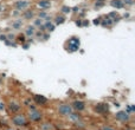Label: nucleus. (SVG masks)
Segmentation results:
<instances>
[{"label": "nucleus", "instance_id": "f257e3e1", "mask_svg": "<svg viewBox=\"0 0 135 130\" xmlns=\"http://www.w3.org/2000/svg\"><path fill=\"white\" fill-rule=\"evenodd\" d=\"M12 122L17 127H25L27 124L26 118H25L24 115H15V116H13L12 117Z\"/></svg>", "mask_w": 135, "mask_h": 130}, {"label": "nucleus", "instance_id": "f03ea898", "mask_svg": "<svg viewBox=\"0 0 135 130\" xmlns=\"http://www.w3.org/2000/svg\"><path fill=\"white\" fill-rule=\"evenodd\" d=\"M58 112L62 116H69L72 112V106L70 104H61L58 106Z\"/></svg>", "mask_w": 135, "mask_h": 130}, {"label": "nucleus", "instance_id": "7ed1b4c3", "mask_svg": "<svg viewBox=\"0 0 135 130\" xmlns=\"http://www.w3.org/2000/svg\"><path fill=\"white\" fill-rule=\"evenodd\" d=\"M14 6H15V8H17L18 11H23V10H26L27 7L30 6V1H26V0H18V1H15Z\"/></svg>", "mask_w": 135, "mask_h": 130}, {"label": "nucleus", "instance_id": "20e7f679", "mask_svg": "<svg viewBox=\"0 0 135 130\" xmlns=\"http://www.w3.org/2000/svg\"><path fill=\"white\" fill-rule=\"evenodd\" d=\"M108 110H109L108 104H104V103H100V104H97L95 106V111L97 114H106V112H108Z\"/></svg>", "mask_w": 135, "mask_h": 130}, {"label": "nucleus", "instance_id": "39448f33", "mask_svg": "<svg viewBox=\"0 0 135 130\" xmlns=\"http://www.w3.org/2000/svg\"><path fill=\"white\" fill-rule=\"evenodd\" d=\"M33 101L37 103L38 105H45V104L49 102V99H47L45 96H43V95H34Z\"/></svg>", "mask_w": 135, "mask_h": 130}, {"label": "nucleus", "instance_id": "423d86ee", "mask_svg": "<svg viewBox=\"0 0 135 130\" xmlns=\"http://www.w3.org/2000/svg\"><path fill=\"white\" fill-rule=\"evenodd\" d=\"M41 117H43V115H41V112H39L38 110H32V111L30 112V119L33 121V122L40 121Z\"/></svg>", "mask_w": 135, "mask_h": 130}, {"label": "nucleus", "instance_id": "0eeeda50", "mask_svg": "<svg viewBox=\"0 0 135 130\" xmlns=\"http://www.w3.org/2000/svg\"><path fill=\"white\" fill-rule=\"evenodd\" d=\"M115 117L119 119V121H121V122H127L129 119V114L128 112H126V111H119Z\"/></svg>", "mask_w": 135, "mask_h": 130}, {"label": "nucleus", "instance_id": "6e6552de", "mask_svg": "<svg viewBox=\"0 0 135 130\" xmlns=\"http://www.w3.org/2000/svg\"><path fill=\"white\" fill-rule=\"evenodd\" d=\"M72 109H75L76 111H82L85 109V103L83 101H75L72 103Z\"/></svg>", "mask_w": 135, "mask_h": 130}, {"label": "nucleus", "instance_id": "1a4fd4ad", "mask_svg": "<svg viewBox=\"0 0 135 130\" xmlns=\"http://www.w3.org/2000/svg\"><path fill=\"white\" fill-rule=\"evenodd\" d=\"M110 5L115 8H117V10H121L124 7V4H123V1L122 0H111L110 1Z\"/></svg>", "mask_w": 135, "mask_h": 130}, {"label": "nucleus", "instance_id": "9d476101", "mask_svg": "<svg viewBox=\"0 0 135 130\" xmlns=\"http://www.w3.org/2000/svg\"><path fill=\"white\" fill-rule=\"evenodd\" d=\"M102 26H104V27H108V26H111V25H114V21L111 18H109V17H106L104 18V20H101V24Z\"/></svg>", "mask_w": 135, "mask_h": 130}, {"label": "nucleus", "instance_id": "9b49d317", "mask_svg": "<svg viewBox=\"0 0 135 130\" xmlns=\"http://www.w3.org/2000/svg\"><path fill=\"white\" fill-rule=\"evenodd\" d=\"M38 6L40 8H49L51 6V1L50 0H39L38 1Z\"/></svg>", "mask_w": 135, "mask_h": 130}, {"label": "nucleus", "instance_id": "f8f14e48", "mask_svg": "<svg viewBox=\"0 0 135 130\" xmlns=\"http://www.w3.org/2000/svg\"><path fill=\"white\" fill-rule=\"evenodd\" d=\"M20 108H21V105H19L18 103H13V102L10 103V110L12 112H18L20 110Z\"/></svg>", "mask_w": 135, "mask_h": 130}, {"label": "nucleus", "instance_id": "ddd939ff", "mask_svg": "<svg viewBox=\"0 0 135 130\" xmlns=\"http://www.w3.org/2000/svg\"><path fill=\"white\" fill-rule=\"evenodd\" d=\"M44 26H45V30H46L47 32H54V28H56V25L52 24L51 21H46V23L44 24Z\"/></svg>", "mask_w": 135, "mask_h": 130}, {"label": "nucleus", "instance_id": "4468645a", "mask_svg": "<svg viewBox=\"0 0 135 130\" xmlns=\"http://www.w3.org/2000/svg\"><path fill=\"white\" fill-rule=\"evenodd\" d=\"M68 117H69L72 122H75V123H76V122H78V121L81 119V115H78V114H76V112H71V114H70Z\"/></svg>", "mask_w": 135, "mask_h": 130}, {"label": "nucleus", "instance_id": "2eb2a0df", "mask_svg": "<svg viewBox=\"0 0 135 130\" xmlns=\"http://www.w3.org/2000/svg\"><path fill=\"white\" fill-rule=\"evenodd\" d=\"M34 33H36L34 26H27L26 30H25V34H26V35H28V37H32Z\"/></svg>", "mask_w": 135, "mask_h": 130}, {"label": "nucleus", "instance_id": "dca6fc26", "mask_svg": "<svg viewBox=\"0 0 135 130\" xmlns=\"http://www.w3.org/2000/svg\"><path fill=\"white\" fill-rule=\"evenodd\" d=\"M21 25H23V20H21V19H17L15 21L12 23V27H13L14 30H19V28L21 27Z\"/></svg>", "mask_w": 135, "mask_h": 130}, {"label": "nucleus", "instance_id": "f3484780", "mask_svg": "<svg viewBox=\"0 0 135 130\" xmlns=\"http://www.w3.org/2000/svg\"><path fill=\"white\" fill-rule=\"evenodd\" d=\"M65 21V17L64 15H57L56 18H54V24L56 25H61Z\"/></svg>", "mask_w": 135, "mask_h": 130}, {"label": "nucleus", "instance_id": "a211bd4d", "mask_svg": "<svg viewBox=\"0 0 135 130\" xmlns=\"http://www.w3.org/2000/svg\"><path fill=\"white\" fill-rule=\"evenodd\" d=\"M78 47H80V45L69 43V47H68V50H69L70 52H76V51H78Z\"/></svg>", "mask_w": 135, "mask_h": 130}, {"label": "nucleus", "instance_id": "6ab92c4d", "mask_svg": "<svg viewBox=\"0 0 135 130\" xmlns=\"http://www.w3.org/2000/svg\"><path fill=\"white\" fill-rule=\"evenodd\" d=\"M33 17H34V13L32 11H25V13H24V18L25 19H31Z\"/></svg>", "mask_w": 135, "mask_h": 130}, {"label": "nucleus", "instance_id": "aec40b11", "mask_svg": "<svg viewBox=\"0 0 135 130\" xmlns=\"http://www.w3.org/2000/svg\"><path fill=\"white\" fill-rule=\"evenodd\" d=\"M69 43H72V44H77V45H80V38L78 37H71L70 39H69Z\"/></svg>", "mask_w": 135, "mask_h": 130}, {"label": "nucleus", "instance_id": "412c9836", "mask_svg": "<svg viewBox=\"0 0 135 130\" xmlns=\"http://www.w3.org/2000/svg\"><path fill=\"white\" fill-rule=\"evenodd\" d=\"M62 12H63L64 14L70 13V12H71V7H69V6H62Z\"/></svg>", "mask_w": 135, "mask_h": 130}, {"label": "nucleus", "instance_id": "4be33fe9", "mask_svg": "<svg viewBox=\"0 0 135 130\" xmlns=\"http://www.w3.org/2000/svg\"><path fill=\"white\" fill-rule=\"evenodd\" d=\"M17 40L19 41V43H21V44H24V43L26 41V39H25V35H24V34H19V35L17 37Z\"/></svg>", "mask_w": 135, "mask_h": 130}, {"label": "nucleus", "instance_id": "5701e85b", "mask_svg": "<svg viewBox=\"0 0 135 130\" xmlns=\"http://www.w3.org/2000/svg\"><path fill=\"white\" fill-rule=\"evenodd\" d=\"M40 129H41V130H50V129H51V124H50V123H44V124H41Z\"/></svg>", "mask_w": 135, "mask_h": 130}, {"label": "nucleus", "instance_id": "b1692460", "mask_svg": "<svg viewBox=\"0 0 135 130\" xmlns=\"http://www.w3.org/2000/svg\"><path fill=\"white\" fill-rule=\"evenodd\" d=\"M107 17H109V18H111V19H115V18H117V17H119V15H117V12H110V13L108 14V15H107Z\"/></svg>", "mask_w": 135, "mask_h": 130}, {"label": "nucleus", "instance_id": "393cba45", "mask_svg": "<svg viewBox=\"0 0 135 130\" xmlns=\"http://www.w3.org/2000/svg\"><path fill=\"white\" fill-rule=\"evenodd\" d=\"M34 25H36V26H40V25H43V19L37 18V19L34 20Z\"/></svg>", "mask_w": 135, "mask_h": 130}, {"label": "nucleus", "instance_id": "a878e982", "mask_svg": "<svg viewBox=\"0 0 135 130\" xmlns=\"http://www.w3.org/2000/svg\"><path fill=\"white\" fill-rule=\"evenodd\" d=\"M46 17H47L46 12H39V13H38V18H40V19H45Z\"/></svg>", "mask_w": 135, "mask_h": 130}, {"label": "nucleus", "instance_id": "bb28decb", "mask_svg": "<svg viewBox=\"0 0 135 130\" xmlns=\"http://www.w3.org/2000/svg\"><path fill=\"white\" fill-rule=\"evenodd\" d=\"M122 1H123V4H126V5H130V6L134 5V0H122Z\"/></svg>", "mask_w": 135, "mask_h": 130}, {"label": "nucleus", "instance_id": "cd10ccee", "mask_svg": "<svg viewBox=\"0 0 135 130\" xmlns=\"http://www.w3.org/2000/svg\"><path fill=\"white\" fill-rule=\"evenodd\" d=\"M87 26H89V21L87 19H83L82 20V27H87Z\"/></svg>", "mask_w": 135, "mask_h": 130}, {"label": "nucleus", "instance_id": "c85d7f7f", "mask_svg": "<svg viewBox=\"0 0 135 130\" xmlns=\"http://www.w3.org/2000/svg\"><path fill=\"white\" fill-rule=\"evenodd\" d=\"M40 38H43V40H49L50 39V34L49 33H45V34H41Z\"/></svg>", "mask_w": 135, "mask_h": 130}, {"label": "nucleus", "instance_id": "c756f323", "mask_svg": "<svg viewBox=\"0 0 135 130\" xmlns=\"http://www.w3.org/2000/svg\"><path fill=\"white\" fill-rule=\"evenodd\" d=\"M93 24H94V25H100V24H101V18L94 19V20H93Z\"/></svg>", "mask_w": 135, "mask_h": 130}, {"label": "nucleus", "instance_id": "7c9ffc66", "mask_svg": "<svg viewBox=\"0 0 135 130\" xmlns=\"http://www.w3.org/2000/svg\"><path fill=\"white\" fill-rule=\"evenodd\" d=\"M104 5V2H102V1H96V4H95V7H97V8H100Z\"/></svg>", "mask_w": 135, "mask_h": 130}, {"label": "nucleus", "instance_id": "2f4dec72", "mask_svg": "<svg viewBox=\"0 0 135 130\" xmlns=\"http://www.w3.org/2000/svg\"><path fill=\"white\" fill-rule=\"evenodd\" d=\"M71 11H72V12H75V13H78V12H80V7L75 6L74 8H71Z\"/></svg>", "mask_w": 135, "mask_h": 130}, {"label": "nucleus", "instance_id": "473e14b6", "mask_svg": "<svg viewBox=\"0 0 135 130\" xmlns=\"http://www.w3.org/2000/svg\"><path fill=\"white\" fill-rule=\"evenodd\" d=\"M28 47H30V44H28V43H24V44H23V48H24V50H28Z\"/></svg>", "mask_w": 135, "mask_h": 130}, {"label": "nucleus", "instance_id": "72a5a7b5", "mask_svg": "<svg viewBox=\"0 0 135 130\" xmlns=\"http://www.w3.org/2000/svg\"><path fill=\"white\" fill-rule=\"evenodd\" d=\"M0 40L5 41L6 40V35H5V34H0Z\"/></svg>", "mask_w": 135, "mask_h": 130}, {"label": "nucleus", "instance_id": "f704fd0d", "mask_svg": "<svg viewBox=\"0 0 135 130\" xmlns=\"http://www.w3.org/2000/svg\"><path fill=\"white\" fill-rule=\"evenodd\" d=\"M76 25H77V26H80V27H82V20H81V19H78V20L76 21Z\"/></svg>", "mask_w": 135, "mask_h": 130}, {"label": "nucleus", "instance_id": "c9c22d12", "mask_svg": "<svg viewBox=\"0 0 135 130\" xmlns=\"http://www.w3.org/2000/svg\"><path fill=\"white\" fill-rule=\"evenodd\" d=\"M103 130H114V129H113V128H110V127H104Z\"/></svg>", "mask_w": 135, "mask_h": 130}, {"label": "nucleus", "instance_id": "e433bc0d", "mask_svg": "<svg viewBox=\"0 0 135 130\" xmlns=\"http://www.w3.org/2000/svg\"><path fill=\"white\" fill-rule=\"evenodd\" d=\"M4 108H5L4 103H0V110H4Z\"/></svg>", "mask_w": 135, "mask_h": 130}, {"label": "nucleus", "instance_id": "4c0bfd02", "mask_svg": "<svg viewBox=\"0 0 135 130\" xmlns=\"http://www.w3.org/2000/svg\"><path fill=\"white\" fill-rule=\"evenodd\" d=\"M28 108H30V110H36V106H34V105H28Z\"/></svg>", "mask_w": 135, "mask_h": 130}, {"label": "nucleus", "instance_id": "58836bf2", "mask_svg": "<svg viewBox=\"0 0 135 130\" xmlns=\"http://www.w3.org/2000/svg\"><path fill=\"white\" fill-rule=\"evenodd\" d=\"M124 18H129V14L128 13H124Z\"/></svg>", "mask_w": 135, "mask_h": 130}, {"label": "nucleus", "instance_id": "ea45409f", "mask_svg": "<svg viewBox=\"0 0 135 130\" xmlns=\"http://www.w3.org/2000/svg\"><path fill=\"white\" fill-rule=\"evenodd\" d=\"M96 1H102V2H104V0H96Z\"/></svg>", "mask_w": 135, "mask_h": 130}, {"label": "nucleus", "instance_id": "a19ab883", "mask_svg": "<svg viewBox=\"0 0 135 130\" xmlns=\"http://www.w3.org/2000/svg\"><path fill=\"white\" fill-rule=\"evenodd\" d=\"M0 84H1V79H0Z\"/></svg>", "mask_w": 135, "mask_h": 130}]
</instances>
